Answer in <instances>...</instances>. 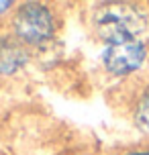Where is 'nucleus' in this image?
Listing matches in <instances>:
<instances>
[{"label": "nucleus", "mask_w": 149, "mask_h": 155, "mask_svg": "<svg viewBox=\"0 0 149 155\" xmlns=\"http://www.w3.org/2000/svg\"><path fill=\"white\" fill-rule=\"evenodd\" d=\"M135 123L143 133L149 135V86L143 90V94L139 96V102L135 106Z\"/></svg>", "instance_id": "39448f33"}, {"label": "nucleus", "mask_w": 149, "mask_h": 155, "mask_svg": "<svg viewBox=\"0 0 149 155\" xmlns=\"http://www.w3.org/2000/svg\"><path fill=\"white\" fill-rule=\"evenodd\" d=\"M127 155H149V151H133V153H127Z\"/></svg>", "instance_id": "0eeeda50"}, {"label": "nucleus", "mask_w": 149, "mask_h": 155, "mask_svg": "<svg viewBox=\"0 0 149 155\" xmlns=\"http://www.w3.org/2000/svg\"><path fill=\"white\" fill-rule=\"evenodd\" d=\"M10 6H12V2H0V15H4Z\"/></svg>", "instance_id": "423d86ee"}, {"label": "nucleus", "mask_w": 149, "mask_h": 155, "mask_svg": "<svg viewBox=\"0 0 149 155\" xmlns=\"http://www.w3.org/2000/svg\"><path fill=\"white\" fill-rule=\"evenodd\" d=\"M147 59V45L141 39L133 41H121V43H110L104 47L102 63L106 71L114 76H127L139 70Z\"/></svg>", "instance_id": "7ed1b4c3"}, {"label": "nucleus", "mask_w": 149, "mask_h": 155, "mask_svg": "<svg viewBox=\"0 0 149 155\" xmlns=\"http://www.w3.org/2000/svg\"><path fill=\"white\" fill-rule=\"evenodd\" d=\"M27 49L18 39H0V74H15L27 63Z\"/></svg>", "instance_id": "20e7f679"}, {"label": "nucleus", "mask_w": 149, "mask_h": 155, "mask_svg": "<svg viewBox=\"0 0 149 155\" xmlns=\"http://www.w3.org/2000/svg\"><path fill=\"white\" fill-rule=\"evenodd\" d=\"M147 23V10L133 2H106L92 12V29L106 45L139 39Z\"/></svg>", "instance_id": "f257e3e1"}, {"label": "nucleus", "mask_w": 149, "mask_h": 155, "mask_svg": "<svg viewBox=\"0 0 149 155\" xmlns=\"http://www.w3.org/2000/svg\"><path fill=\"white\" fill-rule=\"evenodd\" d=\"M15 35L21 43L43 45L55 33V18L51 8L39 2H27L16 10L12 21Z\"/></svg>", "instance_id": "f03ea898"}]
</instances>
